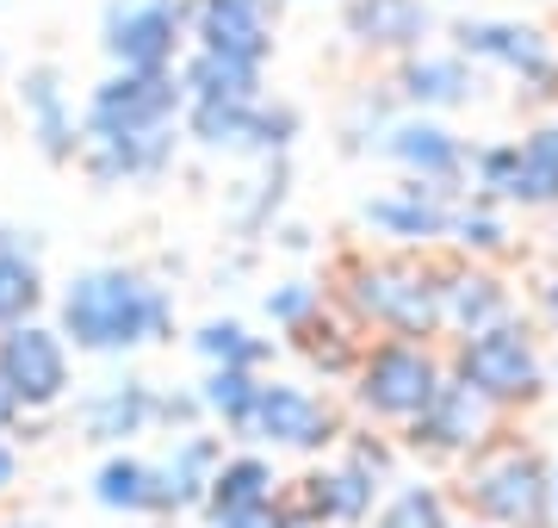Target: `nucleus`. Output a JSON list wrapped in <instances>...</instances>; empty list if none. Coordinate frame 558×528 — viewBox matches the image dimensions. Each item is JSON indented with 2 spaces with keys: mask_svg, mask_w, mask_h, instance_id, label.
Here are the masks:
<instances>
[{
  "mask_svg": "<svg viewBox=\"0 0 558 528\" xmlns=\"http://www.w3.org/2000/svg\"><path fill=\"white\" fill-rule=\"evenodd\" d=\"M50 311H57L50 324L69 336V348L94 355V361H131L143 348L174 343V292L156 274L124 267V262L75 267L57 286Z\"/></svg>",
  "mask_w": 558,
  "mask_h": 528,
  "instance_id": "1",
  "label": "nucleus"
},
{
  "mask_svg": "<svg viewBox=\"0 0 558 528\" xmlns=\"http://www.w3.org/2000/svg\"><path fill=\"white\" fill-rule=\"evenodd\" d=\"M329 299L360 336L440 343V255L428 249H354L329 274Z\"/></svg>",
  "mask_w": 558,
  "mask_h": 528,
  "instance_id": "2",
  "label": "nucleus"
},
{
  "mask_svg": "<svg viewBox=\"0 0 558 528\" xmlns=\"http://www.w3.org/2000/svg\"><path fill=\"white\" fill-rule=\"evenodd\" d=\"M453 504L472 509V523H490V528H558L553 460L527 435L502 423L472 460H459Z\"/></svg>",
  "mask_w": 558,
  "mask_h": 528,
  "instance_id": "3",
  "label": "nucleus"
},
{
  "mask_svg": "<svg viewBox=\"0 0 558 528\" xmlns=\"http://www.w3.org/2000/svg\"><path fill=\"white\" fill-rule=\"evenodd\" d=\"M447 44L465 50L490 82L515 87L521 112H553L558 106V32L546 20H515V13H447Z\"/></svg>",
  "mask_w": 558,
  "mask_h": 528,
  "instance_id": "4",
  "label": "nucleus"
},
{
  "mask_svg": "<svg viewBox=\"0 0 558 528\" xmlns=\"http://www.w3.org/2000/svg\"><path fill=\"white\" fill-rule=\"evenodd\" d=\"M447 367H453L465 386L490 398L502 417H521L553 398V355H546V329L515 311L509 324H490L478 336H459L447 343Z\"/></svg>",
  "mask_w": 558,
  "mask_h": 528,
  "instance_id": "5",
  "label": "nucleus"
},
{
  "mask_svg": "<svg viewBox=\"0 0 558 528\" xmlns=\"http://www.w3.org/2000/svg\"><path fill=\"white\" fill-rule=\"evenodd\" d=\"M398 485V442L379 429H348L341 454L329 467L304 472L292 504L311 516L317 528H366V516L385 504V491Z\"/></svg>",
  "mask_w": 558,
  "mask_h": 528,
  "instance_id": "6",
  "label": "nucleus"
},
{
  "mask_svg": "<svg viewBox=\"0 0 558 528\" xmlns=\"http://www.w3.org/2000/svg\"><path fill=\"white\" fill-rule=\"evenodd\" d=\"M447 380V355L440 343H410V336H373L360 348V367L348 380V398H354L360 423L373 429H403L416 423L428 398Z\"/></svg>",
  "mask_w": 558,
  "mask_h": 528,
  "instance_id": "7",
  "label": "nucleus"
},
{
  "mask_svg": "<svg viewBox=\"0 0 558 528\" xmlns=\"http://www.w3.org/2000/svg\"><path fill=\"white\" fill-rule=\"evenodd\" d=\"M472 193L509 212H558V124L539 112L515 137H484L472 149Z\"/></svg>",
  "mask_w": 558,
  "mask_h": 528,
  "instance_id": "8",
  "label": "nucleus"
},
{
  "mask_svg": "<svg viewBox=\"0 0 558 528\" xmlns=\"http://www.w3.org/2000/svg\"><path fill=\"white\" fill-rule=\"evenodd\" d=\"M168 124H186L180 69H106L100 82L87 87V100H81V131H87V143L143 137V131H168Z\"/></svg>",
  "mask_w": 558,
  "mask_h": 528,
  "instance_id": "9",
  "label": "nucleus"
},
{
  "mask_svg": "<svg viewBox=\"0 0 558 528\" xmlns=\"http://www.w3.org/2000/svg\"><path fill=\"white\" fill-rule=\"evenodd\" d=\"M348 410L329 392L304 386V380H260L255 410L242 423V447H267V454H329L348 435Z\"/></svg>",
  "mask_w": 558,
  "mask_h": 528,
  "instance_id": "10",
  "label": "nucleus"
},
{
  "mask_svg": "<svg viewBox=\"0 0 558 528\" xmlns=\"http://www.w3.org/2000/svg\"><path fill=\"white\" fill-rule=\"evenodd\" d=\"M459 200H465V187L398 175L391 187H379V193H366V200L354 205V224L379 249H428V255H440L447 237H453Z\"/></svg>",
  "mask_w": 558,
  "mask_h": 528,
  "instance_id": "11",
  "label": "nucleus"
},
{
  "mask_svg": "<svg viewBox=\"0 0 558 528\" xmlns=\"http://www.w3.org/2000/svg\"><path fill=\"white\" fill-rule=\"evenodd\" d=\"M193 44V0H106L100 50L106 69H180Z\"/></svg>",
  "mask_w": 558,
  "mask_h": 528,
  "instance_id": "12",
  "label": "nucleus"
},
{
  "mask_svg": "<svg viewBox=\"0 0 558 528\" xmlns=\"http://www.w3.org/2000/svg\"><path fill=\"white\" fill-rule=\"evenodd\" d=\"M0 380L20 398L25 417H44V410H62L75 398V348L57 324L44 317H25V324L0 329Z\"/></svg>",
  "mask_w": 558,
  "mask_h": 528,
  "instance_id": "13",
  "label": "nucleus"
},
{
  "mask_svg": "<svg viewBox=\"0 0 558 528\" xmlns=\"http://www.w3.org/2000/svg\"><path fill=\"white\" fill-rule=\"evenodd\" d=\"M509 423L490 398H478V392L459 380L453 367H447V380H440V392L428 398V410H422L416 423H403V447L416 454V460H435V467H459V460H472L497 429Z\"/></svg>",
  "mask_w": 558,
  "mask_h": 528,
  "instance_id": "14",
  "label": "nucleus"
},
{
  "mask_svg": "<svg viewBox=\"0 0 558 528\" xmlns=\"http://www.w3.org/2000/svg\"><path fill=\"white\" fill-rule=\"evenodd\" d=\"M341 38L366 62H403L447 38L440 0H341Z\"/></svg>",
  "mask_w": 558,
  "mask_h": 528,
  "instance_id": "15",
  "label": "nucleus"
},
{
  "mask_svg": "<svg viewBox=\"0 0 558 528\" xmlns=\"http://www.w3.org/2000/svg\"><path fill=\"white\" fill-rule=\"evenodd\" d=\"M385 75L398 87L403 112H440V119H453V112H472V106L490 100V75L465 50H453L447 38L416 50V57L391 62Z\"/></svg>",
  "mask_w": 558,
  "mask_h": 528,
  "instance_id": "16",
  "label": "nucleus"
},
{
  "mask_svg": "<svg viewBox=\"0 0 558 528\" xmlns=\"http://www.w3.org/2000/svg\"><path fill=\"white\" fill-rule=\"evenodd\" d=\"M13 106H20L25 119V137L38 149L50 168H75L81 163V106L69 94V75H62V62H25L20 75H13Z\"/></svg>",
  "mask_w": 558,
  "mask_h": 528,
  "instance_id": "17",
  "label": "nucleus"
},
{
  "mask_svg": "<svg viewBox=\"0 0 558 528\" xmlns=\"http://www.w3.org/2000/svg\"><path fill=\"white\" fill-rule=\"evenodd\" d=\"M472 149L478 143L465 131H453V119H440V112H398L379 143V163H391L398 175H416V181L472 187Z\"/></svg>",
  "mask_w": 558,
  "mask_h": 528,
  "instance_id": "18",
  "label": "nucleus"
},
{
  "mask_svg": "<svg viewBox=\"0 0 558 528\" xmlns=\"http://www.w3.org/2000/svg\"><path fill=\"white\" fill-rule=\"evenodd\" d=\"M515 311H521V292L497 262H472V255H453V249L440 255V329H447V343L478 336L490 324H509Z\"/></svg>",
  "mask_w": 558,
  "mask_h": 528,
  "instance_id": "19",
  "label": "nucleus"
},
{
  "mask_svg": "<svg viewBox=\"0 0 558 528\" xmlns=\"http://www.w3.org/2000/svg\"><path fill=\"white\" fill-rule=\"evenodd\" d=\"M156 429H161V386H149L137 373L106 380V386H94L75 405V435L87 447H106V454L143 442V435H156Z\"/></svg>",
  "mask_w": 558,
  "mask_h": 528,
  "instance_id": "20",
  "label": "nucleus"
},
{
  "mask_svg": "<svg viewBox=\"0 0 558 528\" xmlns=\"http://www.w3.org/2000/svg\"><path fill=\"white\" fill-rule=\"evenodd\" d=\"M180 149H186V124H168V131H143V137H106L81 149V175L112 193V187H156L174 175Z\"/></svg>",
  "mask_w": 558,
  "mask_h": 528,
  "instance_id": "21",
  "label": "nucleus"
},
{
  "mask_svg": "<svg viewBox=\"0 0 558 528\" xmlns=\"http://www.w3.org/2000/svg\"><path fill=\"white\" fill-rule=\"evenodd\" d=\"M193 44L267 69L279 50V0H193Z\"/></svg>",
  "mask_w": 558,
  "mask_h": 528,
  "instance_id": "22",
  "label": "nucleus"
},
{
  "mask_svg": "<svg viewBox=\"0 0 558 528\" xmlns=\"http://www.w3.org/2000/svg\"><path fill=\"white\" fill-rule=\"evenodd\" d=\"M161 467V504H168V523H186L205 509V491L223 467V435L211 423L186 429V435H168V454L156 460Z\"/></svg>",
  "mask_w": 558,
  "mask_h": 528,
  "instance_id": "23",
  "label": "nucleus"
},
{
  "mask_svg": "<svg viewBox=\"0 0 558 528\" xmlns=\"http://www.w3.org/2000/svg\"><path fill=\"white\" fill-rule=\"evenodd\" d=\"M50 305V274H44V230L0 218V329L44 317Z\"/></svg>",
  "mask_w": 558,
  "mask_h": 528,
  "instance_id": "24",
  "label": "nucleus"
},
{
  "mask_svg": "<svg viewBox=\"0 0 558 528\" xmlns=\"http://www.w3.org/2000/svg\"><path fill=\"white\" fill-rule=\"evenodd\" d=\"M286 205H292V156H267V163H248V175L230 187L223 224L242 243H260L286 224Z\"/></svg>",
  "mask_w": 558,
  "mask_h": 528,
  "instance_id": "25",
  "label": "nucleus"
},
{
  "mask_svg": "<svg viewBox=\"0 0 558 528\" xmlns=\"http://www.w3.org/2000/svg\"><path fill=\"white\" fill-rule=\"evenodd\" d=\"M87 497H94L106 516H131V523L168 516V504H161V467L149 460V454H131V447H112L100 467H94Z\"/></svg>",
  "mask_w": 558,
  "mask_h": 528,
  "instance_id": "26",
  "label": "nucleus"
},
{
  "mask_svg": "<svg viewBox=\"0 0 558 528\" xmlns=\"http://www.w3.org/2000/svg\"><path fill=\"white\" fill-rule=\"evenodd\" d=\"M403 112L398 87H391V75H360L354 87H348V100H341V119H336V149L341 156H379L385 131H391V119Z\"/></svg>",
  "mask_w": 558,
  "mask_h": 528,
  "instance_id": "27",
  "label": "nucleus"
},
{
  "mask_svg": "<svg viewBox=\"0 0 558 528\" xmlns=\"http://www.w3.org/2000/svg\"><path fill=\"white\" fill-rule=\"evenodd\" d=\"M180 87H186V100H260L267 94V69L260 62H242V57H223V50L186 44Z\"/></svg>",
  "mask_w": 558,
  "mask_h": 528,
  "instance_id": "28",
  "label": "nucleus"
},
{
  "mask_svg": "<svg viewBox=\"0 0 558 528\" xmlns=\"http://www.w3.org/2000/svg\"><path fill=\"white\" fill-rule=\"evenodd\" d=\"M286 491H279V472L267 460V447H236V454H223L218 479L205 491V509L199 516H223V509H255V504H279Z\"/></svg>",
  "mask_w": 558,
  "mask_h": 528,
  "instance_id": "29",
  "label": "nucleus"
},
{
  "mask_svg": "<svg viewBox=\"0 0 558 528\" xmlns=\"http://www.w3.org/2000/svg\"><path fill=\"white\" fill-rule=\"evenodd\" d=\"M447 249H453V255H472V262H509V255H515V212L465 187Z\"/></svg>",
  "mask_w": 558,
  "mask_h": 528,
  "instance_id": "30",
  "label": "nucleus"
},
{
  "mask_svg": "<svg viewBox=\"0 0 558 528\" xmlns=\"http://www.w3.org/2000/svg\"><path fill=\"white\" fill-rule=\"evenodd\" d=\"M286 343L299 348V355L317 367L329 386H348V380H354V367H360V348H366V336H360V329L348 324L341 311H323L317 324L299 329V336H286Z\"/></svg>",
  "mask_w": 558,
  "mask_h": 528,
  "instance_id": "31",
  "label": "nucleus"
},
{
  "mask_svg": "<svg viewBox=\"0 0 558 528\" xmlns=\"http://www.w3.org/2000/svg\"><path fill=\"white\" fill-rule=\"evenodd\" d=\"M366 528H453V491L440 479H398Z\"/></svg>",
  "mask_w": 558,
  "mask_h": 528,
  "instance_id": "32",
  "label": "nucleus"
},
{
  "mask_svg": "<svg viewBox=\"0 0 558 528\" xmlns=\"http://www.w3.org/2000/svg\"><path fill=\"white\" fill-rule=\"evenodd\" d=\"M186 343H193V355L205 367H248V373H260L274 361V336H255V324H242V317H205Z\"/></svg>",
  "mask_w": 558,
  "mask_h": 528,
  "instance_id": "33",
  "label": "nucleus"
},
{
  "mask_svg": "<svg viewBox=\"0 0 558 528\" xmlns=\"http://www.w3.org/2000/svg\"><path fill=\"white\" fill-rule=\"evenodd\" d=\"M323 311H336V299H329V280H311V274H286V280H274L260 292V317H267L279 336L311 329Z\"/></svg>",
  "mask_w": 558,
  "mask_h": 528,
  "instance_id": "34",
  "label": "nucleus"
},
{
  "mask_svg": "<svg viewBox=\"0 0 558 528\" xmlns=\"http://www.w3.org/2000/svg\"><path fill=\"white\" fill-rule=\"evenodd\" d=\"M260 380H267V373H248V367H205L199 398H205V417H211V429H223V435L236 442L242 423H248V410H255Z\"/></svg>",
  "mask_w": 558,
  "mask_h": 528,
  "instance_id": "35",
  "label": "nucleus"
},
{
  "mask_svg": "<svg viewBox=\"0 0 558 528\" xmlns=\"http://www.w3.org/2000/svg\"><path fill=\"white\" fill-rule=\"evenodd\" d=\"M205 528H317L304 516L292 497H279V504H255V509H223V516H199Z\"/></svg>",
  "mask_w": 558,
  "mask_h": 528,
  "instance_id": "36",
  "label": "nucleus"
},
{
  "mask_svg": "<svg viewBox=\"0 0 558 528\" xmlns=\"http://www.w3.org/2000/svg\"><path fill=\"white\" fill-rule=\"evenodd\" d=\"M205 398L199 386H161V435H186V429H205Z\"/></svg>",
  "mask_w": 558,
  "mask_h": 528,
  "instance_id": "37",
  "label": "nucleus"
},
{
  "mask_svg": "<svg viewBox=\"0 0 558 528\" xmlns=\"http://www.w3.org/2000/svg\"><path fill=\"white\" fill-rule=\"evenodd\" d=\"M558 237V230H553ZM527 317H534L546 336H558V243H553V262L534 274V286H527Z\"/></svg>",
  "mask_w": 558,
  "mask_h": 528,
  "instance_id": "38",
  "label": "nucleus"
},
{
  "mask_svg": "<svg viewBox=\"0 0 558 528\" xmlns=\"http://www.w3.org/2000/svg\"><path fill=\"white\" fill-rule=\"evenodd\" d=\"M13 485H20V447L0 435V497H7Z\"/></svg>",
  "mask_w": 558,
  "mask_h": 528,
  "instance_id": "39",
  "label": "nucleus"
},
{
  "mask_svg": "<svg viewBox=\"0 0 558 528\" xmlns=\"http://www.w3.org/2000/svg\"><path fill=\"white\" fill-rule=\"evenodd\" d=\"M274 243L286 249V255H304V249H311V230H304V224H279Z\"/></svg>",
  "mask_w": 558,
  "mask_h": 528,
  "instance_id": "40",
  "label": "nucleus"
},
{
  "mask_svg": "<svg viewBox=\"0 0 558 528\" xmlns=\"http://www.w3.org/2000/svg\"><path fill=\"white\" fill-rule=\"evenodd\" d=\"M20 423H25V410H20V398L7 392V380H0V435H13Z\"/></svg>",
  "mask_w": 558,
  "mask_h": 528,
  "instance_id": "41",
  "label": "nucleus"
},
{
  "mask_svg": "<svg viewBox=\"0 0 558 528\" xmlns=\"http://www.w3.org/2000/svg\"><path fill=\"white\" fill-rule=\"evenodd\" d=\"M440 7H447V13H465V7H472V0H440Z\"/></svg>",
  "mask_w": 558,
  "mask_h": 528,
  "instance_id": "42",
  "label": "nucleus"
},
{
  "mask_svg": "<svg viewBox=\"0 0 558 528\" xmlns=\"http://www.w3.org/2000/svg\"><path fill=\"white\" fill-rule=\"evenodd\" d=\"M553 509H558V454H553Z\"/></svg>",
  "mask_w": 558,
  "mask_h": 528,
  "instance_id": "43",
  "label": "nucleus"
},
{
  "mask_svg": "<svg viewBox=\"0 0 558 528\" xmlns=\"http://www.w3.org/2000/svg\"><path fill=\"white\" fill-rule=\"evenodd\" d=\"M143 528H180V523H168V516H156V523H143Z\"/></svg>",
  "mask_w": 558,
  "mask_h": 528,
  "instance_id": "44",
  "label": "nucleus"
},
{
  "mask_svg": "<svg viewBox=\"0 0 558 528\" xmlns=\"http://www.w3.org/2000/svg\"><path fill=\"white\" fill-rule=\"evenodd\" d=\"M553 398H558V355H553Z\"/></svg>",
  "mask_w": 558,
  "mask_h": 528,
  "instance_id": "45",
  "label": "nucleus"
},
{
  "mask_svg": "<svg viewBox=\"0 0 558 528\" xmlns=\"http://www.w3.org/2000/svg\"><path fill=\"white\" fill-rule=\"evenodd\" d=\"M453 528H490V523H453Z\"/></svg>",
  "mask_w": 558,
  "mask_h": 528,
  "instance_id": "46",
  "label": "nucleus"
},
{
  "mask_svg": "<svg viewBox=\"0 0 558 528\" xmlns=\"http://www.w3.org/2000/svg\"><path fill=\"white\" fill-rule=\"evenodd\" d=\"M13 528H44V523H13Z\"/></svg>",
  "mask_w": 558,
  "mask_h": 528,
  "instance_id": "47",
  "label": "nucleus"
},
{
  "mask_svg": "<svg viewBox=\"0 0 558 528\" xmlns=\"http://www.w3.org/2000/svg\"><path fill=\"white\" fill-rule=\"evenodd\" d=\"M279 7H304V0H279Z\"/></svg>",
  "mask_w": 558,
  "mask_h": 528,
  "instance_id": "48",
  "label": "nucleus"
},
{
  "mask_svg": "<svg viewBox=\"0 0 558 528\" xmlns=\"http://www.w3.org/2000/svg\"><path fill=\"white\" fill-rule=\"evenodd\" d=\"M553 124H558V106H553Z\"/></svg>",
  "mask_w": 558,
  "mask_h": 528,
  "instance_id": "49",
  "label": "nucleus"
}]
</instances>
